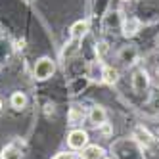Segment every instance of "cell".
Returning a JSON list of instances; mask_svg holds the SVG:
<instances>
[{"label": "cell", "instance_id": "1", "mask_svg": "<svg viewBox=\"0 0 159 159\" xmlns=\"http://www.w3.org/2000/svg\"><path fill=\"white\" fill-rule=\"evenodd\" d=\"M56 71V63L50 60V58H40L37 63H35V79L37 81H46L50 79Z\"/></svg>", "mask_w": 159, "mask_h": 159}, {"label": "cell", "instance_id": "2", "mask_svg": "<svg viewBox=\"0 0 159 159\" xmlns=\"http://www.w3.org/2000/svg\"><path fill=\"white\" fill-rule=\"evenodd\" d=\"M67 146L71 150H83V148L88 146V134L83 129H73L67 136Z\"/></svg>", "mask_w": 159, "mask_h": 159}, {"label": "cell", "instance_id": "3", "mask_svg": "<svg viewBox=\"0 0 159 159\" xmlns=\"http://www.w3.org/2000/svg\"><path fill=\"white\" fill-rule=\"evenodd\" d=\"M88 121H90V125H94V127H102L104 123H107L106 109L102 106H94L92 109H90V113H88Z\"/></svg>", "mask_w": 159, "mask_h": 159}, {"label": "cell", "instance_id": "4", "mask_svg": "<svg viewBox=\"0 0 159 159\" xmlns=\"http://www.w3.org/2000/svg\"><path fill=\"white\" fill-rule=\"evenodd\" d=\"M148 84H150V77H148V73L144 69H138L134 73V77H132V88L140 94V92H144V90L148 88Z\"/></svg>", "mask_w": 159, "mask_h": 159}, {"label": "cell", "instance_id": "5", "mask_svg": "<svg viewBox=\"0 0 159 159\" xmlns=\"http://www.w3.org/2000/svg\"><path fill=\"white\" fill-rule=\"evenodd\" d=\"M138 29H140V21L136 19V17H129V19H125V21H123V27H121L123 37H127V39L134 37L136 33H138Z\"/></svg>", "mask_w": 159, "mask_h": 159}, {"label": "cell", "instance_id": "6", "mask_svg": "<svg viewBox=\"0 0 159 159\" xmlns=\"http://www.w3.org/2000/svg\"><path fill=\"white\" fill-rule=\"evenodd\" d=\"M86 117V113H84V107L83 106H79V104H73L69 107V113H67V119H69L71 125H79L83 119Z\"/></svg>", "mask_w": 159, "mask_h": 159}, {"label": "cell", "instance_id": "7", "mask_svg": "<svg viewBox=\"0 0 159 159\" xmlns=\"http://www.w3.org/2000/svg\"><path fill=\"white\" fill-rule=\"evenodd\" d=\"M81 159H104V148H100L96 144L86 146V148H83Z\"/></svg>", "mask_w": 159, "mask_h": 159}, {"label": "cell", "instance_id": "8", "mask_svg": "<svg viewBox=\"0 0 159 159\" xmlns=\"http://www.w3.org/2000/svg\"><path fill=\"white\" fill-rule=\"evenodd\" d=\"M119 81V71L117 69H113V67L109 65H104V73H102V83H106L109 86H113Z\"/></svg>", "mask_w": 159, "mask_h": 159}, {"label": "cell", "instance_id": "9", "mask_svg": "<svg viewBox=\"0 0 159 159\" xmlns=\"http://www.w3.org/2000/svg\"><path fill=\"white\" fill-rule=\"evenodd\" d=\"M134 138L138 140L142 146H150V144L153 142L152 132L148 130V129H144V127H136V129H134Z\"/></svg>", "mask_w": 159, "mask_h": 159}, {"label": "cell", "instance_id": "10", "mask_svg": "<svg viewBox=\"0 0 159 159\" xmlns=\"http://www.w3.org/2000/svg\"><path fill=\"white\" fill-rule=\"evenodd\" d=\"M86 33H88V23H86L84 19H81V21H77V23L71 25V37H73L75 40L83 39Z\"/></svg>", "mask_w": 159, "mask_h": 159}, {"label": "cell", "instance_id": "11", "mask_svg": "<svg viewBox=\"0 0 159 159\" xmlns=\"http://www.w3.org/2000/svg\"><path fill=\"white\" fill-rule=\"evenodd\" d=\"M0 159H21V152L16 148V144H10V146H6L2 150Z\"/></svg>", "mask_w": 159, "mask_h": 159}, {"label": "cell", "instance_id": "12", "mask_svg": "<svg viewBox=\"0 0 159 159\" xmlns=\"http://www.w3.org/2000/svg\"><path fill=\"white\" fill-rule=\"evenodd\" d=\"M10 104H12L14 109H23L27 106V98H25L23 92H14L12 98H10Z\"/></svg>", "mask_w": 159, "mask_h": 159}, {"label": "cell", "instance_id": "13", "mask_svg": "<svg viewBox=\"0 0 159 159\" xmlns=\"http://www.w3.org/2000/svg\"><path fill=\"white\" fill-rule=\"evenodd\" d=\"M52 159H81V157H77V155L71 153V152H61V153H58V155L52 157Z\"/></svg>", "mask_w": 159, "mask_h": 159}, {"label": "cell", "instance_id": "14", "mask_svg": "<svg viewBox=\"0 0 159 159\" xmlns=\"http://www.w3.org/2000/svg\"><path fill=\"white\" fill-rule=\"evenodd\" d=\"M106 50H107V44H106V42H100V44H98V48H96V54H98V56H104Z\"/></svg>", "mask_w": 159, "mask_h": 159}, {"label": "cell", "instance_id": "15", "mask_svg": "<svg viewBox=\"0 0 159 159\" xmlns=\"http://www.w3.org/2000/svg\"><path fill=\"white\" fill-rule=\"evenodd\" d=\"M100 129H102V134H104V136H109V134H111V127H109V123H104Z\"/></svg>", "mask_w": 159, "mask_h": 159}, {"label": "cell", "instance_id": "16", "mask_svg": "<svg viewBox=\"0 0 159 159\" xmlns=\"http://www.w3.org/2000/svg\"><path fill=\"white\" fill-rule=\"evenodd\" d=\"M0 109H2V100H0Z\"/></svg>", "mask_w": 159, "mask_h": 159}, {"label": "cell", "instance_id": "17", "mask_svg": "<svg viewBox=\"0 0 159 159\" xmlns=\"http://www.w3.org/2000/svg\"><path fill=\"white\" fill-rule=\"evenodd\" d=\"M157 44H159V35H157Z\"/></svg>", "mask_w": 159, "mask_h": 159}, {"label": "cell", "instance_id": "18", "mask_svg": "<svg viewBox=\"0 0 159 159\" xmlns=\"http://www.w3.org/2000/svg\"><path fill=\"white\" fill-rule=\"evenodd\" d=\"M104 159H113V157H104Z\"/></svg>", "mask_w": 159, "mask_h": 159}, {"label": "cell", "instance_id": "19", "mask_svg": "<svg viewBox=\"0 0 159 159\" xmlns=\"http://www.w3.org/2000/svg\"><path fill=\"white\" fill-rule=\"evenodd\" d=\"M123 2H129V0H123Z\"/></svg>", "mask_w": 159, "mask_h": 159}, {"label": "cell", "instance_id": "20", "mask_svg": "<svg viewBox=\"0 0 159 159\" xmlns=\"http://www.w3.org/2000/svg\"><path fill=\"white\" fill-rule=\"evenodd\" d=\"M157 73H159V67H157Z\"/></svg>", "mask_w": 159, "mask_h": 159}]
</instances>
